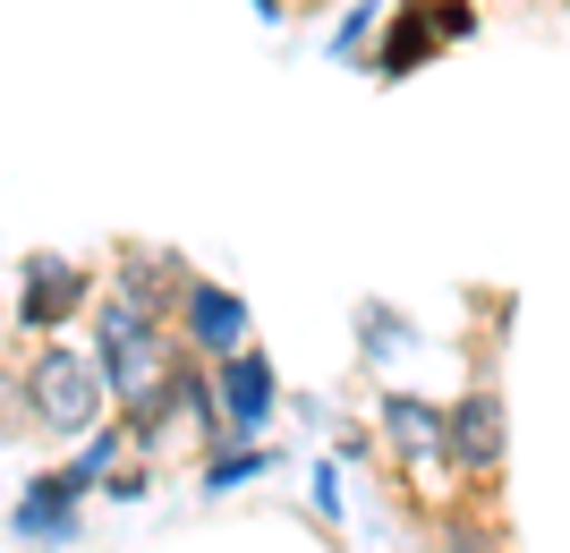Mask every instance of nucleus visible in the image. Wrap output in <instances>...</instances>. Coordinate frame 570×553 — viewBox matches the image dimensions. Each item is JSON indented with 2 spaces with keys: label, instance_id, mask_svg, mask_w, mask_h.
I'll list each match as a JSON object with an SVG mask.
<instances>
[{
  "label": "nucleus",
  "instance_id": "9",
  "mask_svg": "<svg viewBox=\"0 0 570 553\" xmlns=\"http://www.w3.org/2000/svg\"><path fill=\"white\" fill-rule=\"evenodd\" d=\"M77 298V273L69 265H35V298H26V315H35V324H43L51 307H69Z\"/></svg>",
  "mask_w": 570,
  "mask_h": 553
},
{
  "label": "nucleus",
  "instance_id": "8",
  "mask_svg": "<svg viewBox=\"0 0 570 553\" xmlns=\"http://www.w3.org/2000/svg\"><path fill=\"white\" fill-rule=\"evenodd\" d=\"M383 426H392V443H417L426 460H443V417H434L426 401H392V409H383Z\"/></svg>",
  "mask_w": 570,
  "mask_h": 553
},
{
  "label": "nucleus",
  "instance_id": "2",
  "mask_svg": "<svg viewBox=\"0 0 570 553\" xmlns=\"http://www.w3.org/2000/svg\"><path fill=\"white\" fill-rule=\"evenodd\" d=\"M26 401H35V417H51L60 434H77V426H95V409H102V375H95L86 358L43 349V358H35V375H26Z\"/></svg>",
  "mask_w": 570,
  "mask_h": 553
},
{
  "label": "nucleus",
  "instance_id": "3",
  "mask_svg": "<svg viewBox=\"0 0 570 553\" xmlns=\"http://www.w3.org/2000/svg\"><path fill=\"white\" fill-rule=\"evenodd\" d=\"M102 384L154 401V333H145L137 307H111V315H102Z\"/></svg>",
  "mask_w": 570,
  "mask_h": 553
},
{
  "label": "nucleus",
  "instance_id": "6",
  "mask_svg": "<svg viewBox=\"0 0 570 553\" xmlns=\"http://www.w3.org/2000/svg\"><path fill=\"white\" fill-rule=\"evenodd\" d=\"M188 333L205 340V349H222V358H230L238 340H247V307H238L230 289H214V282H196V289H188Z\"/></svg>",
  "mask_w": 570,
  "mask_h": 553
},
{
  "label": "nucleus",
  "instance_id": "7",
  "mask_svg": "<svg viewBox=\"0 0 570 553\" xmlns=\"http://www.w3.org/2000/svg\"><path fill=\"white\" fill-rule=\"evenodd\" d=\"M18 529H26V536H43V545H69V536H77L69 485H60V477H43V485H35V494H26V511H18Z\"/></svg>",
  "mask_w": 570,
  "mask_h": 553
},
{
  "label": "nucleus",
  "instance_id": "1",
  "mask_svg": "<svg viewBox=\"0 0 570 553\" xmlns=\"http://www.w3.org/2000/svg\"><path fill=\"white\" fill-rule=\"evenodd\" d=\"M476 34V0H401L392 18V43L375 51V77H409L417 60H434L443 43Z\"/></svg>",
  "mask_w": 570,
  "mask_h": 553
},
{
  "label": "nucleus",
  "instance_id": "5",
  "mask_svg": "<svg viewBox=\"0 0 570 553\" xmlns=\"http://www.w3.org/2000/svg\"><path fill=\"white\" fill-rule=\"evenodd\" d=\"M222 401H230V426L256 434L264 417H273V401H282V384H273V366L247 358V349H230V366H222Z\"/></svg>",
  "mask_w": 570,
  "mask_h": 553
},
{
  "label": "nucleus",
  "instance_id": "10",
  "mask_svg": "<svg viewBox=\"0 0 570 553\" xmlns=\"http://www.w3.org/2000/svg\"><path fill=\"white\" fill-rule=\"evenodd\" d=\"M264 460H273V452H264ZM264 460H256V452H230V460H214V477H205V485H214V494H230V485H247V477H256Z\"/></svg>",
  "mask_w": 570,
  "mask_h": 553
},
{
  "label": "nucleus",
  "instance_id": "4",
  "mask_svg": "<svg viewBox=\"0 0 570 553\" xmlns=\"http://www.w3.org/2000/svg\"><path fill=\"white\" fill-rule=\"evenodd\" d=\"M502 401L494 392H469L460 409H443V460H460V468H494L502 460Z\"/></svg>",
  "mask_w": 570,
  "mask_h": 553
}]
</instances>
